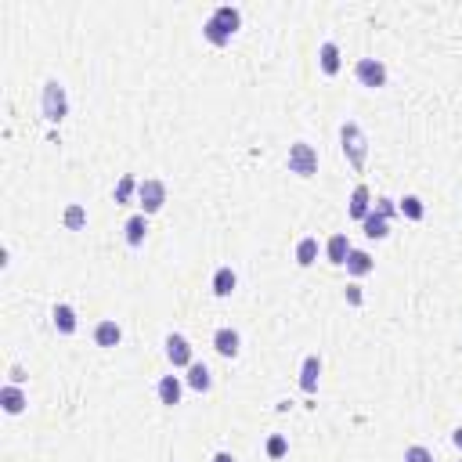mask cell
<instances>
[{"instance_id": "obj_16", "label": "cell", "mask_w": 462, "mask_h": 462, "mask_svg": "<svg viewBox=\"0 0 462 462\" xmlns=\"http://www.w3.org/2000/svg\"><path fill=\"white\" fill-rule=\"evenodd\" d=\"M184 383L192 387V390H199V394H206L209 387H214V375H209V368H206L202 362H192V365H188V375H184Z\"/></svg>"}, {"instance_id": "obj_26", "label": "cell", "mask_w": 462, "mask_h": 462, "mask_svg": "<svg viewBox=\"0 0 462 462\" xmlns=\"http://www.w3.org/2000/svg\"><path fill=\"white\" fill-rule=\"evenodd\" d=\"M285 452H289V440H285L282 433H271V437H267V455H271V459H282Z\"/></svg>"}, {"instance_id": "obj_7", "label": "cell", "mask_w": 462, "mask_h": 462, "mask_svg": "<svg viewBox=\"0 0 462 462\" xmlns=\"http://www.w3.org/2000/svg\"><path fill=\"white\" fill-rule=\"evenodd\" d=\"M163 347H166V358H170L174 368H188V365L195 362V358H192V343H188L184 332H170Z\"/></svg>"}, {"instance_id": "obj_14", "label": "cell", "mask_w": 462, "mask_h": 462, "mask_svg": "<svg viewBox=\"0 0 462 462\" xmlns=\"http://www.w3.org/2000/svg\"><path fill=\"white\" fill-rule=\"evenodd\" d=\"M119 340H123V329L112 318H105V322L94 325V343L98 347H119Z\"/></svg>"}, {"instance_id": "obj_19", "label": "cell", "mask_w": 462, "mask_h": 462, "mask_svg": "<svg viewBox=\"0 0 462 462\" xmlns=\"http://www.w3.org/2000/svg\"><path fill=\"white\" fill-rule=\"evenodd\" d=\"M123 235H127V246H141L144 235H149V217H144V214H134L127 224H123Z\"/></svg>"}, {"instance_id": "obj_28", "label": "cell", "mask_w": 462, "mask_h": 462, "mask_svg": "<svg viewBox=\"0 0 462 462\" xmlns=\"http://www.w3.org/2000/svg\"><path fill=\"white\" fill-rule=\"evenodd\" d=\"M372 209H375V214H380V217H387V221H390V217L397 214L394 199H387V195H383V199H375V202H372Z\"/></svg>"}, {"instance_id": "obj_29", "label": "cell", "mask_w": 462, "mask_h": 462, "mask_svg": "<svg viewBox=\"0 0 462 462\" xmlns=\"http://www.w3.org/2000/svg\"><path fill=\"white\" fill-rule=\"evenodd\" d=\"M343 297H347V304H350V307H362V300H365V297H362V285H358V282H350V285L343 289Z\"/></svg>"}, {"instance_id": "obj_24", "label": "cell", "mask_w": 462, "mask_h": 462, "mask_svg": "<svg viewBox=\"0 0 462 462\" xmlns=\"http://www.w3.org/2000/svg\"><path fill=\"white\" fill-rule=\"evenodd\" d=\"M137 188H141V184L134 181V174H123V177H119V184H116V192H112V195H116V206H127V202H131V195L137 192Z\"/></svg>"}, {"instance_id": "obj_3", "label": "cell", "mask_w": 462, "mask_h": 462, "mask_svg": "<svg viewBox=\"0 0 462 462\" xmlns=\"http://www.w3.org/2000/svg\"><path fill=\"white\" fill-rule=\"evenodd\" d=\"M40 109H44V119L47 123H61L69 116V94L58 80H47L44 83V94H40Z\"/></svg>"}, {"instance_id": "obj_25", "label": "cell", "mask_w": 462, "mask_h": 462, "mask_svg": "<svg viewBox=\"0 0 462 462\" xmlns=\"http://www.w3.org/2000/svg\"><path fill=\"white\" fill-rule=\"evenodd\" d=\"M397 209H401L408 221H423L426 217V206H423V199H419V195H405L401 202H397Z\"/></svg>"}, {"instance_id": "obj_21", "label": "cell", "mask_w": 462, "mask_h": 462, "mask_svg": "<svg viewBox=\"0 0 462 462\" xmlns=\"http://www.w3.org/2000/svg\"><path fill=\"white\" fill-rule=\"evenodd\" d=\"M362 228H365V235H368V239H387V235H390V221H387V217H380L375 209H372V214L362 221Z\"/></svg>"}, {"instance_id": "obj_20", "label": "cell", "mask_w": 462, "mask_h": 462, "mask_svg": "<svg viewBox=\"0 0 462 462\" xmlns=\"http://www.w3.org/2000/svg\"><path fill=\"white\" fill-rule=\"evenodd\" d=\"M235 285H239V275L231 267H217L214 271V292H217V297H231Z\"/></svg>"}, {"instance_id": "obj_4", "label": "cell", "mask_w": 462, "mask_h": 462, "mask_svg": "<svg viewBox=\"0 0 462 462\" xmlns=\"http://www.w3.org/2000/svg\"><path fill=\"white\" fill-rule=\"evenodd\" d=\"M289 174H297V177H314L318 174V149L307 141H297V144H289Z\"/></svg>"}, {"instance_id": "obj_2", "label": "cell", "mask_w": 462, "mask_h": 462, "mask_svg": "<svg viewBox=\"0 0 462 462\" xmlns=\"http://www.w3.org/2000/svg\"><path fill=\"white\" fill-rule=\"evenodd\" d=\"M340 144H343V156H347V163L354 166V170H365V163H368V137H365V131L354 119H347L340 127Z\"/></svg>"}, {"instance_id": "obj_31", "label": "cell", "mask_w": 462, "mask_h": 462, "mask_svg": "<svg viewBox=\"0 0 462 462\" xmlns=\"http://www.w3.org/2000/svg\"><path fill=\"white\" fill-rule=\"evenodd\" d=\"M452 445H455V448H459V452H462V426H459V430H455V433H452Z\"/></svg>"}, {"instance_id": "obj_5", "label": "cell", "mask_w": 462, "mask_h": 462, "mask_svg": "<svg viewBox=\"0 0 462 462\" xmlns=\"http://www.w3.org/2000/svg\"><path fill=\"white\" fill-rule=\"evenodd\" d=\"M354 76H358V83L362 87H372V91H380V87H387V66L380 58H358V66H354Z\"/></svg>"}, {"instance_id": "obj_15", "label": "cell", "mask_w": 462, "mask_h": 462, "mask_svg": "<svg viewBox=\"0 0 462 462\" xmlns=\"http://www.w3.org/2000/svg\"><path fill=\"white\" fill-rule=\"evenodd\" d=\"M347 275H354V278H365L368 271L375 267V260H372V253H365V249H350V257H347Z\"/></svg>"}, {"instance_id": "obj_22", "label": "cell", "mask_w": 462, "mask_h": 462, "mask_svg": "<svg viewBox=\"0 0 462 462\" xmlns=\"http://www.w3.org/2000/svg\"><path fill=\"white\" fill-rule=\"evenodd\" d=\"M314 260H318V239L307 235V239L297 242V264H300V267H311Z\"/></svg>"}, {"instance_id": "obj_6", "label": "cell", "mask_w": 462, "mask_h": 462, "mask_svg": "<svg viewBox=\"0 0 462 462\" xmlns=\"http://www.w3.org/2000/svg\"><path fill=\"white\" fill-rule=\"evenodd\" d=\"M137 202H141V214L144 217H152V214H159L163 209V202H166V184L163 181H141V188H137Z\"/></svg>"}, {"instance_id": "obj_11", "label": "cell", "mask_w": 462, "mask_h": 462, "mask_svg": "<svg viewBox=\"0 0 462 462\" xmlns=\"http://www.w3.org/2000/svg\"><path fill=\"white\" fill-rule=\"evenodd\" d=\"M156 394H159V401L163 405H181V394H184V383H181V375H163L159 380V387H156Z\"/></svg>"}, {"instance_id": "obj_27", "label": "cell", "mask_w": 462, "mask_h": 462, "mask_svg": "<svg viewBox=\"0 0 462 462\" xmlns=\"http://www.w3.org/2000/svg\"><path fill=\"white\" fill-rule=\"evenodd\" d=\"M405 462H433V452L423 445H412V448H405Z\"/></svg>"}, {"instance_id": "obj_12", "label": "cell", "mask_w": 462, "mask_h": 462, "mask_svg": "<svg viewBox=\"0 0 462 462\" xmlns=\"http://www.w3.org/2000/svg\"><path fill=\"white\" fill-rule=\"evenodd\" d=\"M350 239L343 235V231H340V235H332L329 242H325V257H329V264H336V267H343L347 264V257H350Z\"/></svg>"}, {"instance_id": "obj_18", "label": "cell", "mask_w": 462, "mask_h": 462, "mask_svg": "<svg viewBox=\"0 0 462 462\" xmlns=\"http://www.w3.org/2000/svg\"><path fill=\"white\" fill-rule=\"evenodd\" d=\"M51 322H54V329H58L61 336H73V332H76V311H73L69 304H54Z\"/></svg>"}, {"instance_id": "obj_17", "label": "cell", "mask_w": 462, "mask_h": 462, "mask_svg": "<svg viewBox=\"0 0 462 462\" xmlns=\"http://www.w3.org/2000/svg\"><path fill=\"white\" fill-rule=\"evenodd\" d=\"M318 66H322L325 76H336V73H340L343 61H340V47H336L332 40H325V44L318 47Z\"/></svg>"}, {"instance_id": "obj_10", "label": "cell", "mask_w": 462, "mask_h": 462, "mask_svg": "<svg viewBox=\"0 0 462 462\" xmlns=\"http://www.w3.org/2000/svg\"><path fill=\"white\" fill-rule=\"evenodd\" d=\"M318 375H322V358H318V354H307L304 368H300V390L314 394V390H318Z\"/></svg>"}, {"instance_id": "obj_8", "label": "cell", "mask_w": 462, "mask_h": 462, "mask_svg": "<svg viewBox=\"0 0 462 462\" xmlns=\"http://www.w3.org/2000/svg\"><path fill=\"white\" fill-rule=\"evenodd\" d=\"M214 350L221 354V358H239V350H242V336L231 329V325L217 329V332H214Z\"/></svg>"}, {"instance_id": "obj_9", "label": "cell", "mask_w": 462, "mask_h": 462, "mask_svg": "<svg viewBox=\"0 0 462 462\" xmlns=\"http://www.w3.org/2000/svg\"><path fill=\"white\" fill-rule=\"evenodd\" d=\"M347 209H350V217H354V221H365V217L372 214V192H368V184H358V188H354Z\"/></svg>"}, {"instance_id": "obj_30", "label": "cell", "mask_w": 462, "mask_h": 462, "mask_svg": "<svg viewBox=\"0 0 462 462\" xmlns=\"http://www.w3.org/2000/svg\"><path fill=\"white\" fill-rule=\"evenodd\" d=\"M214 462H235V455H231V452H217Z\"/></svg>"}, {"instance_id": "obj_23", "label": "cell", "mask_w": 462, "mask_h": 462, "mask_svg": "<svg viewBox=\"0 0 462 462\" xmlns=\"http://www.w3.org/2000/svg\"><path fill=\"white\" fill-rule=\"evenodd\" d=\"M61 224H66L69 231H80L83 224H87V209H83L80 202H69L66 214H61Z\"/></svg>"}, {"instance_id": "obj_1", "label": "cell", "mask_w": 462, "mask_h": 462, "mask_svg": "<svg viewBox=\"0 0 462 462\" xmlns=\"http://www.w3.org/2000/svg\"><path fill=\"white\" fill-rule=\"evenodd\" d=\"M239 26H242V11L235 4H221V8H214V15L206 18L202 36L214 47H224V44H231V36L239 33Z\"/></svg>"}, {"instance_id": "obj_13", "label": "cell", "mask_w": 462, "mask_h": 462, "mask_svg": "<svg viewBox=\"0 0 462 462\" xmlns=\"http://www.w3.org/2000/svg\"><path fill=\"white\" fill-rule=\"evenodd\" d=\"M0 405H4V412L8 415H18V412H26V390L22 387H15V383H8L4 390H0Z\"/></svg>"}]
</instances>
